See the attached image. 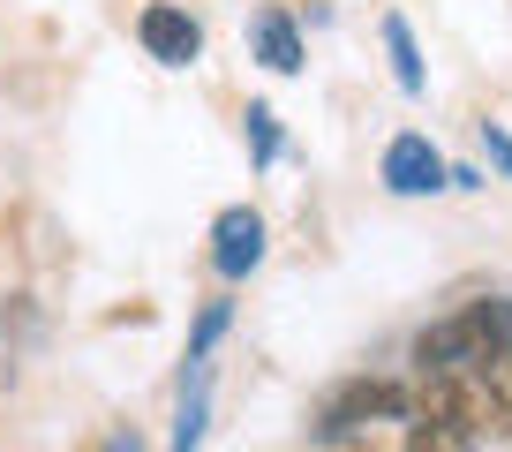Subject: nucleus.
I'll return each mask as SVG.
<instances>
[{
	"mask_svg": "<svg viewBox=\"0 0 512 452\" xmlns=\"http://www.w3.org/2000/svg\"><path fill=\"white\" fill-rule=\"evenodd\" d=\"M445 174H452L445 151H437L422 129H400L392 144H384V189H392V196H437Z\"/></svg>",
	"mask_w": 512,
	"mask_h": 452,
	"instance_id": "nucleus-4",
	"label": "nucleus"
},
{
	"mask_svg": "<svg viewBox=\"0 0 512 452\" xmlns=\"http://www.w3.org/2000/svg\"><path fill=\"white\" fill-rule=\"evenodd\" d=\"M256 264H264V219H256L249 204H226L219 219H211V272H219L226 287H241Z\"/></svg>",
	"mask_w": 512,
	"mask_h": 452,
	"instance_id": "nucleus-3",
	"label": "nucleus"
},
{
	"mask_svg": "<svg viewBox=\"0 0 512 452\" xmlns=\"http://www.w3.org/2000/svg\"><path fill=\"white\" fill-rule=\"evenodd\" d=\"M241 121H249V151H256V166H272V159H279V113H272V106H249Z\"/></svg>",
	"mask_w": 512,
	"mask_h": 452,
	"instance_id": "nucleus-11",
	"label": "nucleus"
},
{
	"mask_svg": "<svg viewBox=\"0 0 512 452\" xmlns=\"http://www.w3.org/2000/svg\"><path fill=\"white\" fill-rule=\"evenodd\" d=\"M475 385H482V392H490V407H497V415H505V422H512V339H497L490 355H482V362H475Z\"/></svg>",
	"mask_w": 512,
	"mask_h": 452,
	"instance_id": "nucleus-9",
	"label": "nucleus"
},
{
	"mask_svg": "<svg viewBox=\"0 0 512 452\" xmlns=\"http://www.w3.org/2000/svg\"><path fill=\"white\" fill-rule=\"evenodd\" d=\"M204 415H211V370L189 362V392H181V422H174V452L204 445Z\"/></svg>",
	"mask_w": 512,
	"mask_h": 452,
	"instance_id": "nucleus-7",
	"label": "nucleus"
},
{
	"mask_svg": "<svg viewBox=\"0 0 512 452\" xmlns=\"http://www.w3.org/2000/svg\"><path fill=\"white\" fill-rule=\"evenodd\" d=\"M249 38H256V61L272 68V76H302V31H294L279 8H264V16L249 23Z\"/></svg>",
	"mask_w": 512,
	"mask_h": 452,
	"instance_id": "nucleus-6",
	"label": "nucleus"
},
{
	"mask_svg": "<svg viewBox=\"0 0 512 452\" xmlns=\"http://www.w3.org/2000/svg\"><path fill=\"white\" fill-rule=\"evenodd\" d=\"M475 437L460 430V422H437V415H415V430H407V452H467Z\"/></svg>",
	"mask_w": 512,
	"mask_h": 452,
	"instance_id": "nucleus-10",
	"label": "nucleus"
},
{
	"mask_svg": "<svg viewBox=\"0 0 512 452\" xmlns=\"http://www.w3.org/2000/svg\"><path fill=\"white\" fill-rule=\"evenodd\" d=\"M384 53H392V76H400L407 98H422V53H415V31H407V16H384Z\"/></svg>",
	"mask_w": 512,
	"mask_h": 452,
	"instance_id": "nucleus-8",
	"label": "nucleus"
},
{
	"mask_svg": "<svg viewBox=\"0 0 512 452\" xmlns=\"http://www.w3.org/2000/svg\"><path fill=\"white\" fill-rule=\"evenodd\" d=\"M106 452H144V445H136L128 430H113V437H106Z\"/></svg>",
	"mask_w": 512,
	"mask_h": 452,
	"instance_id": "nucleus-14",
	"label": "nucleus"
},
{
	"mask_svg": "<svg viewBox=\"0 0 512 452\" xmlns=\"http://www.w3.org/2000/svg\"><path fill=\"white\" fill-rule=\"evenodd\" d=\"M482 151H490V159L505 166V181H512V136L497 129V121H482Z\"/></svg>",
	"mask_w": 512,
	"mask_h": 452,
	"instance_id": "nucleus-13",
	"label": "nucleus"
},
{
	"mask_svg": "<svg viewBox=\"0 0 512 452\" xmlns=\"http://www.w3.org/2000/svg\"><path fill=\"white\" fill-rule=\"evenodd\" d=\"M136 38H144L151 61L166 68H196V53H204V31H196L189 8H174V0H151L144 16H136Z\"/></svg>",
	"mask_w": 512,
	"mask_h": 452,
	"instance_id": "nucleus-5",
	"label": "nucleus"
},
{
	"mask_svg": "<svg viewBox=\"0 0 512 452\" xmlns=\"http://www.w3.org/2000/svg\"><path fill=\"white\" fill-rule=\"evenodd\" d=\"M219 332H226V302H211V309H204V324H196V339H189V362H204Z\"/></svg>",
	"mask_w": 512,
	"mask_h": 452,
	"instance_id": "nucleus-12",
	"label": "nucleus"
},
{
	"mask_svg": "<svg viewBox=\"0 0 512 452\" xmlns=\"http://www.w3.org/2000/svg\"><path fill=\"white\" fill-rule=\"evenodd\" d=\"M497 339H512V302H505V294H490V302H467V309H452L445 324H430V332L415 339V370H422V377L475 370V362L490 355Z\"/></svg>",
	"mask_w": 512,
	"mask_h": 452,
	"instance_id": "nucleus-1",
	"label": "nucleus"
},
{
	"mask_svg": "<svg viewBox=\"0 0 512 452\" xmlns=\"http://www.w3.org/2000/svg\"><path fill=\"white\" fill-rule=\"evenodd\" d=\"M407 415V392L400 385H384V377H354V385H339L332 400L317 407V430L324 437H354L369 430V422H400Z\"/></svg>",
	"mask_w": 512,
	"mask_h": 452,
	"instance_id": "nucleus-2",
	"label": "nucleus"
}]
</instances>
